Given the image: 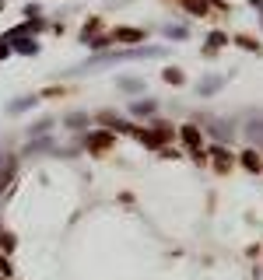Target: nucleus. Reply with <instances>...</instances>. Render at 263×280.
Returning <instances> with one entry per match:
<instances>
[{"label":"nucleus","instance_id":"20e7f679","mask_svg":"<svg viewBox=\"0 0 263 280\" xmlns=\"http://www.w3.org/2000/svg\"><path fill=\"white\" fill-rule=\"evenodd\" d=\"M165 81H172V84H179V81H182V74H179L175 67H169V70H165Z\"/></svg>","mask_w":263,"mask_h":280},{"label":"nucleus","instance_id":"f03ea898","mask_svg":"<svg viewBox=\"0 0 263 280\" xmlns=\"http://www.w3.org/2000/svg\"><path fill=\"white\" fill-rule=\"evenodd\" d=\"M182 140H186V144H193V147H197V144H200V133H197L193 126H186V130H182Z\"/></svg>","mask_w":263,"mask_h":280},{"label":"nucleus","instance_id":"39448f33","mask_svg":"<svg viewBox=\"0 0 263 280\" xmlns=\"http://www.w3.org/2000/svg\"><path fill=\"white\" fill-rule=\"evenodd\" d=\"M151 109H155V105H151V102H140V105H137V109H133V112H137V116H147V112H151Z\"/></svg>","mask_w":263,"mask_h":280},{"label":"nucleus","instance_id":"7ed1b4c3","mask_svg":"<svg viewBox=\"0 0 263 280\" xmlns=\"http://www.w3.org/2000/svg\"><path fill=\"white\" fill-rule=\"evenodd\" d=\"M218 84H221V77H207V81L200 84V91H204V95H211V91H218Z\"/></svg>","mask_w":263,"mask_h":280},{"label":"nucleus","instance_id":"f257e3e1","mask_svg":"<svg viewBox=\"0 0 263 280\" xmlns=\"http://www.w3.org/2000/svg\"><path fill=\"white\" fill-rule=\"evenodd\" d=\"M214 165H218V168L224 172V168H228V165H232V158H228V154H224L221 147H214Z\"/></svg>","mask_w":263,"mask_h":280},{"label":"nucleus","instance_id":"423d86ee","mask_svg":"<svg viewBox=\"0 0 263 280\" xmlns=\"http://www.w3.org/2000/svg\"><path fill=\"white\" fill-rule=\"evenodd\" d=\"M123 84V91H140V81H120Z\"/></svg>","mask_w":263,"mask_h":280}]
</instances>
